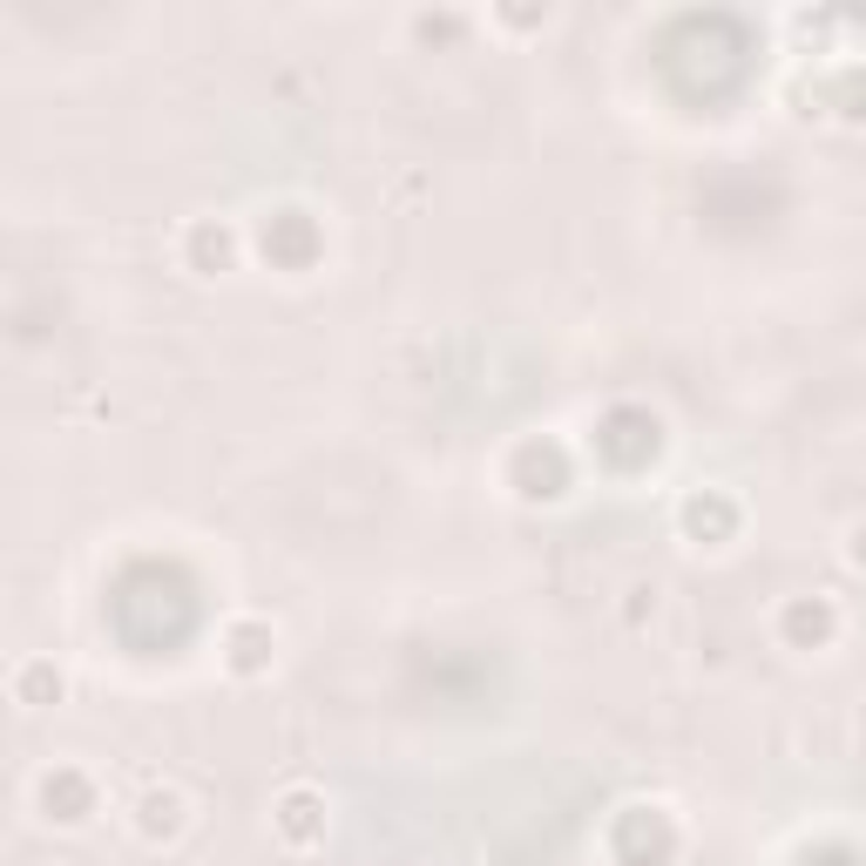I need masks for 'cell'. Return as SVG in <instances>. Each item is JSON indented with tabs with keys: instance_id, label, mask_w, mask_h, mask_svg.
I'll return each mask as SVG.
<instances>
[{
	"instance_id": "cell-1",
	"label": "cell",
	"mask_w": 866,
	"mask_h": 866,
	"mask_svg": "<svg viewBox=\"0 0 866 866\" xmlns=\"http://www.w3.org/2000/svg\"><path fill=\"white\" fill-rule=\"evenodd\" d=\"M846 542H853V549H846V555H853V562H859V569H866V529H853V535H846Z\"/></svg>"
}]
</instances>
